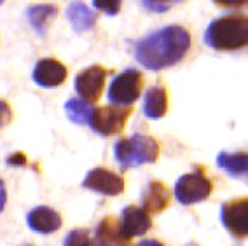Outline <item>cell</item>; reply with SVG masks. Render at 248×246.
<instances>
[{"instance_id": "obj_1", "label": "cell", "mask_w": 248, "mask_h": 246, "mask_svg": "<svg viewBox=\"0 0 248 246\" xmlns=\"http://www.w3.org/2000/svg\"><path fill=\"white\" fill-rule=\"evenodd\" d=\"M191 49V33L187 28L173 25L161 28L142 39L135 47V58L149 70H163L177 65Z\"/></svg>"}, {"instance_id": "obj_2", "label": "cell", "mask_w": 248, "mask_h": 246, "mask_svg": "<svg viewBox=\"0 0 248 246\" xmlns=\"http://www.w3.org/2000/svg\"><path fill=\"white\" fill-rule=\"evenodd\" d=\"M248 42V19L245 14H226L213 19L204 31V44L215 51H236Z\"/></svg>"}, {"instance_id": "obj_3", "label": "cell", "mask_w": 248, "mask_h": 246, "mask_svg": "<svg viewBox=\"0 0 248 246\" xmlns=\"http://www.w3.org/2000/svg\"><path fill=\"white\" fill-rule=\"evenodd\" d=\"M63 246H131V239L123 232L121 220L115 216H105L94 232L88 229L68 232Z\"/></svg>"}, {"instance_id": "obj_4", "label": "cell", "mask_w": 248, "mask_h": 246, "mask_svg": "<svg viewBox=\"0 0 248 246\" xmlns=\"http://www.w3.org/2000/svg\"><path fill=\"white\" fill-rule=\"evenodd\" d=\"M159 143L152 137H145V135L123 138L114 145V155L123 169L155 163L159 159Z\"/></svg>"}, {"instance_id": "obj_5", "label": "cell", "mask_w": 248, "mask_h": 246, "mask_svg": "<svg viewBox=\"0 0 248 246\" xmlns=\"http://www.w3.org/2000/svg\"><path fill=\"white\" fill-rule=\"evenodd\" d=\"M143 88V75L135 68L123 72L112 80L108 88V100L115 107H128L140 98Z\"/></svg>"}, {"instance_id": "obj_6", "label": "cell", "mask_w": 248, "mask_h": 246, "mask_svg": "<svg viewBox=\"0 0 248 246\" xmlns=\"http://www.w3.org/2000/svg\"><path fill=\"white\" fill-rule=\"evenodd\" d=\"M131 114H133V108L129 107H100L93 110L89 126L102 137H112L123 131Z\"/></svg>"}, {"instance_id": "obj_7", "label": "cell", "mask_w": 248, "mask_h": 246, "mask_svg": "<svg viewBox=\"0 0 248 246\" xmlns=\"http://www.w3.org/2000/svg\"><path fill=\"white\" fill-rule=\"evenodd\" d=\"M212 189V182L206 178L203 169H196L178 178L175 184V198L180 204H194L208 199Z\"/></svg>"}, {"instance_id": "obj_8", "label": "cell", "mask_w": 248, "mask_h": 246, "mask_svg": "<svg viewBox=\"0 0 248 246\" xmlns=\"http://www.w3.org/2000/svg\"><path fill=\"white\" fill-rule=\"evenodd\" d=\"M105 77H107V70L100 65H93L82 70L79 75L76 77V91L82 101L86 103H96L100 100L103 92V86H105Z\"/></svg>"}, {"instance_id": "obj_9", "label": "cell", "mask_w": 248, "mask_h": 246, "mask_svg": "<svg viewBox=\"0 0 248 246\" xmlns=\"http://www.w3.org/2000/svg\"><path fill=\"white\" fill-rule=\"evenodd\" d=\"M222 224L238 239H245L248 234V199L239 198L222 206Z\"/></svg>"}, {"instance_id": "obj_10", "label": "cell", "mask_w": 248, "mask_h": 246, "mask_svg": "<svg viewBox=\"0 0 248 246\" xmlns=\"http://www.w3.org/2000/svg\"><path fill=\"white\" fill-rule=\"evenodd\" d=\"M82 187L100 192L103 196H117L124 190V178L105 168H94L93 171L86 175Z\"/></svg>"}, {"instance_id": "obj_11", "label": "cell", "mask_w": 248, "mask_h": 246, "mask_svg": "<svg viewBox=\"0 0 248 246\" xmlns=\"http://www.w3.org/2000/svg\"><path fill=\"white\" fill-rule=\"evenodd\" d=\"M67 66L62 62L53 60V58H46L35 65L31 77L40 88H56L67 80Z\"/></svg>"}, {"instance_id": "obj_12", "label": "cell", "mask_w": 248, "mask_h": 246, "mask_svg": "<svg viewBox=\"0 0 248 246\" xmlns=\"http://www.w3.org/2000/svg\"><path fill=\"white\" fill-rule=\"evenodd\" d=\"M28 227L40 234H53L62 227V216L58 211L47 206H37L27 216Z\"/></svg>"}, {"instance_id": "obj_13", "label": "cell", "mask_w": 248, "mask_h": 246, "mask_svg": "<svg viewBox=\"0 0 248 246\" xmlns=\"http://www.w3.org/2000/svg\"><path fill=\"white\" fill-rule=\"evenodd\" d=\"M121 227H123V232L129 239L133 236H142V234H145L152 227L151 215L138 206H126L123 210Z\"/></svg>"}, {"instance_id": "obj_14", "label": "cell", "mask_w": 248, "mask_h": 246, "mask_svg": "<svg viewBox=\"0 0 248 246\" xmlns=\"http://www.w3.org/2000/svg\"><path fill=\"white\" fill-rule=\"evenodd\" d=\"M171 201V192L163 182H151L147 185L145 192L142 198V210L145 213H163L166 208L170 206Z\"/></svg>"}, {"instance_id": "obj_15", "label": "cell", "mask_w": 248, "mask_h": 246, "mask_svg": "<svg viewBox=\"0 0 248 246\" xmlns=\"http://www.w3.org/2000/svg\"><path fill=\"white\" fill-rule=\"evenodd\" d=\"M67 18L72 23V27L77 33L88 31L96 25V14L93 9H89L88 5L82 2H72L67 7Z\"/></svg>"}, {"instance_id": "obj_16", "label": "cell", "mask_w": 248, "mask_h": 246, "mask_svg": "<svg viewBox=\"0 0 248 246\" xmlns=\"http://www.w3.org/2000/svg\"><path fill=\"white\" fill-rule=\"evenodd\" d=\"M168 112V92L163 86H154L145 92L143 114L149 119H161Z\"/></svg>"}, {"instance_id": "obj_17", "label": "cell", "mask_w": 248, "mask_h": 246, "mask_svg": "<svg viewBox=\"0 0 248 246\" xmlns=\"http://www.w3.org/2000/svg\"><path fill=\"white\" fill-rule=\"evenodd\" d=\"M217 164L222 171L234 178H247V166H248V155L247 152H238V154H227L220 152L217 157Z\"/></svg>"}, {"instance_id": "obj_18", "label": "cell", "mask_w": 248, "mask_h": 246, "mask_svg": "<svg viewBox=\"0 0 248 246\" xmlns=\"http://www.w3.org/2000/svg\"><path fill=\"white\" fill-rule=\"evenodd\" d=\"M56 14H58V7L56 5H51V4L31 5V7H28V11H27L28 21H30L31 27L35 28V31L40 37H44L49 21L56 18Z\"/></svg>"}, {"instance_id": "obj_19", "label": "cell", "mask_w": 248, "mask_h": 246, "mask_svg": "<svg viewBox=\"0 0 248 246\" xmlns=\"http://www.w3.org/2000/svg\"><path fill=\"white\" fill-rule=\"evenodd\" d=\"M65 112H67L68 119H70L74 124H80V126H89L91 123V114H93V108L89 103L82 100H68L65 103Z\"/></svg>"}, {"instance_id": "obj_20", "label": "cell", "mask_w": 248, "mask_h": 246, "mask_svg": "<svg viewBox=\"0 0 248 246\" xmlns=\"http://www.w3.org/2000/svg\"><path fill=\"white\" fill-rule=\"evenodd\" d=\"M93 7L102 13L108 14V16H114V14L119 13L121 9V2L119 0H112V2H93Z\"/></svg>"}, {"instance_id": "obj_21", "label": "cell", "mask_w": 248, "mask_h": 246, "mask_svg": "<svg viewBox=\"0 0 248 246\" xmlns=\"http://www.w3.org/2000/svg\"><path fill=\"white\" fill-rule=\"evenodd\" d=\"M11 121H13V110H11V105L7 103V101L0 100V129L5 128Z\"/></svg>"}, {"instance_id": "obj_22", "label": "cell", "mask_w": 248, "mask_h": 246, "mask_svg": "<svg viewBox=\"0 0 248 246\" xmlns=\"http://www.w3.org/2000/svg\"><path fill=\"white\" fill-rule=\"evenodd\" d=\"M142 5L145 9L154 11V13H164V11H168L173 4L171 2H152V0H145Z\"/></svg>"}, {"instance_id": "obj_23", "label": "cell", "mask_w": 248, "mask_h": 246, "mask_svg": "<svg viewBox=\"0 0 248 246\" xmlns=\"http://www.w3.org/2000/svg\"><path fill=\"white\" fill-rule=\"evenodd\" d=\"M7 164L9 166H25L27 164V155L23 154V152H16L11 157H7Z\"/></svg>"}, {"instance_id": "obj_24", "label": "cell", "mask_w": 248, "mask_h": 246, "mask_svg": "<svg viewBox=\"0 0 248 246\" xmlns=\"http://www.w3.org/2000/svg\"><path fill=\"white\" fill-rule=\"evenodd\" d=\"M5 201H7V194H5V185H4V182H2V178H0V213H2V210L5 208Z\"/></svg>"}, {"instance_id": "obj_25", "label": "cell", "mask_w": 248, "mask_h": 246, "mask_svg": "<svg viewBox=\"0 0 248 246\" xmlns=\"http://www.w3.org/2000/svg\"><path fill=\"white\" fill-rule=\"evenodd\" d=\"M135 246H164V245L161 241H157V239H143V241H140Z\"/></svg>"}, {"instance_id": "obj_26", "label": "cell", "mask_w": 248, "mask_h": 246, "mask_svg": "<svg viewBox=\"0 0 248 246\" xmlns=\"http://www.w3.org/2000/svg\"><path fill=\"white\" fill-rule=\"evenodd\" d=\"M27 246H30V245H27Z\"/></svg>"}]
</instances>
